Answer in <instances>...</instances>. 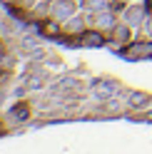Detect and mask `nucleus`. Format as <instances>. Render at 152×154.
Returning <instances> with one entry per match:
<instances>
[{"instance_id": "obj_9", "label": "nucleus", "mask_w": 152, "mask_h": 154, "mask_svg": "<svg viewBox=\"0 0 152 154\" xmlns=\"http://www.w3.org/2000/svg\"><path fill=\"white\" fill-rule=\"evenodd\" d=\"M110 0H82V8L87 13H95V10H102V8H107Z\"/></svg>"}, {"instance_id": "obj_6", "label": "nucleus", "mask_w": 152, "mask_h": 154, "mask_svg": "<svg viewBox=\"0 0 152 154\" xmlns=\"http://www.w3.org/2000/svg\"><path fill=\"white\" fill-rule=\"evenodd\" d=\"M72 15H78V0H52L50 17L65 23V20H70Z\"/></svg>"}, {"instance_id": "obj_1", "label": "nucleus", "mask_w": 152, "mask_h": 154, "mask_svg": "<svg viewBox=\"0 0 152 154\" xmlns=\"http://www.w3.org/2000/svg\"><path fill=\"white\" fill-rule=\"evenodd\" d=\"M105 35H107V47H112V50H117V52H120L125 45L132 42V27H130L127 23H122V20L115 23Z\"/></svg>"}, {"instance_id": "obj_7", "label": "nucleus", "mask_w": 152, "mask_h": 154, "mask_svg": "<svg viewBox=\"0 0 152 154\" xmlns=\"http://www.w3.org/2000/svg\"><path fill=\"white\" fill-rule=\"evenodd\" d=\"M87 27H90V20H87L85 15H72L70 20H65V23H62V30L68 32V35H72V37L82 35Z\"/></svg>"}, {"instance_id": "obj_2", "label": "nucleus", "mask_w": 152, "mask_h": 154, "mask_svg": "<svg viewBox=\"0 0 152 154\" xmlns=\"http://www.w3.org/2000/svg\"><path fill=\"white\" fill-rule=\"evenodd\" d=\"M150 5H152V0H147V3H130L125 10H122V17H120V20L127 23L132 30H137V27H142L145 20H147V8H150Z\"/></svg>"}, {"instance_id": "obj_3", "label": "nucleus", "mask_w": 152, "mask_h": 154, "mask_svg": "<svg viewBox=\"0 0 152 154\" xmlns=\"http://www.w3.org/2000/svg\"><path fill=\"white\" fill-rule=\"evenodd\" d=\"M120 90H122V85L115 82V80H105V77H100V80L92 82V94H95L97 100H102V102L115 100L117 94H120Z\"/></svg>"}, {"instance_id": "obj_8", "label": "nucleus", "mask_w": 152, "mask_h": 154, "mask_svg": "<svg viewBox=\"0 0 152 154\" xmlns=\"http://www.w3.org/2000/svg\"><path fill=\"white\" fill-rule=\"evenodd\" d=\"M127 107L132 112H145L152 107V94L147 92H130V97H127Z\"/></svg>"}, {"instance_id": "obj_5", "label": "nucleus", "mask_w": 152, "mask_h": 154, "mask_svg": "<svg viewBox=\"0 0 152 154\" xmlns=\"http://www.w3.org/2000/svg\"><path fill=\"white\" fill-rule=\"evenodd\" d=\"M27 119H30V104H27V102H17L15 107H10L5 112L3 124H5V127H17V124H23Z\"/></svg>"}, {"instance_id": "obj_4", "label": "nucleus", "mask_w": 152, "mask_h": 154, "mask_svg": "<svg viewBox=\"0 0 152 154\" xmlns=\"http://www.w3.org/2000/svg\"><path fill=\"white\" fill-rule=\"evenodd\" d=\"M87 20H90V27H97V30L107 32L110 27L117 23V13H115V10H110V8H102V10L90 13V15H87Z\"/></svg>"}]
</instances>
